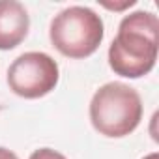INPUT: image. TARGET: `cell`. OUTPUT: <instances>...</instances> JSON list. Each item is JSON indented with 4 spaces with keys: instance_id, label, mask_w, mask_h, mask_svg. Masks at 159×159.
Listing matches in <instances>:
<instances>
[{
    "instance_id": "1",
    "label": "cell",
    "mask_w": 159,
    "mask_h": 159,
    "mask_svg": "<svg viewBox=\"0 0 159 159\" xmlns=\"http://www.w3.org/2000/svg\"><path fill=\"white\" fill-rule=\"evenodd\" d=\"M159 21L152 11H133L125 15L116 38L109 47V66L116 75L139 79L148 75L157 60Z\"/></svg>"
},
{
    "instance_id": "2",
    "label": "cell",
    "mask_w": 159,
    "mask_h": 159,
    "mask_svg": "<svg viewBox=\"0 0 159 159\" xmlns=\"http://www.w3.org/2000/svg\"><path fill=\"white\" fill-rule=\"evenodd\" d=\"M142 120V99L135 88L124 83H107L96 90L90 101L94 129L109 139L133 133Z\"/></svg>"
},
{
    "instance_id": "3",
    "label": "cell",
    "mask_w": 159,
    "mask_h": 159,
    "mask_svg": "<svg viewBox=\"0 0 159 159\" xmlns=\"http://www.w3.org/2000/svg\"><path fill=\"white\" fill-rule=\"evenodd\" d=\"M105 36L103 19L86 6H69L51 21L52 47L67 58H86L98 51Z\"/></svg>"
},
{
    "instance_id": "4",
    "label": "cell",
    "mask_w": 159,
    "mask_h": 159,
    "mask_svg": "<svg viewBox=\"0 0 159 159\" xmlns=\"http://www.w3.org/2000/svg\"><path fill=\"white\" fill-rule=\"evenodd\" d=\"M60 69L47 52L30 51L17 56L8 69L10 90L25 99H38L52 92L58 84Z\"/></svg>"
},
{
    "instance_id": "5",
    "label": "cell",
    "mask_w": 159,
    "mask_h": 159,
    "mask_svg": "<svg viewBox=\"0 0 159 159\" xmlns=\"http://www.w3.org/2000/svg\"><path fill=\"white\" fill-rule=\"evenodd\" d=\"M30 17L17 0H0V51L15 49L28 34Z\"/></svg>"
},
{
    "instance_id": "6",
    "label": "cell",
    "mask_w": 159,
    "mask_h": 159,
    "mask_svg": "<svg viewBox=\"0 0 159 159\" xmlns=\"http://www.w3.org/2000/svg\"><path fill=\"white\" fill-rule=\"evenodd\" d=\"M28 159H67V157L52 148H39V150L32 152Z\"/></svg>"
},
{
    "instance_id": "7",
    "label": "cell",
    "mask_w": 159,
    "mask_h": 159,
    "mask_svg": "<svg viewBox=\"0 0 159 159\" xmlns=\"http://www.w3.org/2000/svg\"><path fill=\"white\" fill-rule=\"evenodd\" d=\"M105 8H109V10H114V11H120V10H124V8H131V6H135V0H125L124 4H107V2H101Z\"/></svg>"
},
{
    "instance_id": "8",
    "label": "cell",
    "mask_w": 159,
    "mask_h": 159,
    "mask_svg": "<svg viewBox=\"0 0 159 159\" xmlns=\"http://www.w3.org/2000/svg\"><path fill=\"white\" fill-rule=\"evenodd\" d=\"M0 159H19L11 150H8V148H2L0 146Z\"/></svg>"
},
{
    "instance_id": "9",
    "label": "cell",
    "mask_w": 159,
    "mask_h": 159,
    "mask_svg": "<svg viewBox=\"0 0 159 159\" xmlns=\"http://www.w3.org/2000/svg\"><path fill=\"white\" fill-rule=\"evenodd\" d=\"M142 159H159V153H157V152H152V153H148V155H144Z\"/></svg>"
}]
</instances>
